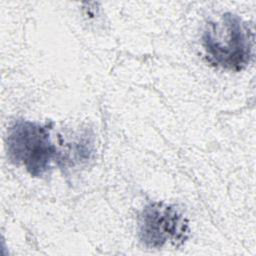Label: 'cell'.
<instances>
[{"label": "cell", "mask_w": 256, "mask_h": 256, "mask_svg": "<svg viewBox=\"0 0 256 256\" xmlns=\"http://www.w3.org/2000/svg\"><path fill=\"white\" fill-rule=\"evenodd\" d=\"M7 155L11 162L23 166L34 177H43L60 160L46 126L28 120H16L6 139Z\"/></svg>", "instance_id": "obj_2"}, {"label": "cell", "mask_w": 256, "mask_h": 256, "mask_svg": "<svg viewBox=\"0 0 256 256\" xmlns=\"http://www.w3.org/2000/svg\"><path fill=\"white\" fill-rule=\"evenodd\" d=\"M254 35L238 15L224 13L219 20L210 21L202 35L208 61L214 66L240 71L253 55Z\"/></svg>", "instance_id": "obj_1"}, {"label": "cell", "mask_w": 256, "mask_h": 256, "mask_svg": "<svg viewBox=\"0 0 256 256\" xmlns=\"http://www.w3.org/2000/svg\"><path fill=\"white\" fill-rule=\"evenodd\" d=\"M189 235L188 221L174 205L150 202L138 216V236L147 248H178L187 241Z\"/></svg>", "instance_id": "obj_3"}]
</instances>
